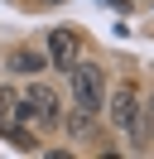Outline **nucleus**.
<instances>
[{"label":"nucleus","mask_w":154,"mask_h":159,"mask_svg":"<svg viewBox=\"0 0 154 159\" xmlns=\"http://www.w3.org/2000/svg\"><path fill=\"white\" fill-rule=\"evenodd\" d=\"M72 106H87V111L106 106V77L96 63H72Z\"/></svg>","instance_id":"nucleus-1"},{"label":"nucleus","mask_w":154,"mask_h":159,"mask_svg":"<svg viewBox=\"0 0 154 159\" xmlns=\"http://www.w3.org/2000/svg\"><path fill=\"white\" fill-rule=\"evenodd\" d=\"M15 120H38V125H53L58 120V97L48 87H29L15 106Z\"/></svg>","instance_id":"nucleus-2"},{"label":"nucleus","mask_w":154,"mask_h":159,"mask_svg":"<svg viewBox=\"0 0 154 159\" xmlns=\"http://www.w3.org/2000/svg\"><path fill=\"white\" fill-rule=\"evenodd\" d=\"M106 101H111V111H116V125H120L125 135H140V97H135L130 82H120L116 97H106Z\"/></svg>","instance_id":"nucleus-3"},{"label":"nucleus","mask_w":154,"mask_h":159,"mask_svg":"<svg viewBox=\"0 0 154 159\" xmlns=\"http://www.w3.org/2000/svg\"><path fill=\"white\" fill-rule=\"evenodd\" d=\"M48 63L72 72V63H77V34L72 29H53L48 34Z\"/></svg>","instance_id":"nucleus-4"},{"label":"nucleus","mask_w":154,"mask_h":159,"mask_svg":"<svg viewBox=\"0 0 154 159\" xmlns=\"http://www.w3.org/2000/svg\"><path fill=\"white\" fill-rule=\"evenodd\" d=\"M10 68H15V72H38V68H48V58L34 53V48H15V53H10Z\"/></svg>","instance_id":"nucleus-5"},{"label":"nucleus","mask_w":154,"mask_h":159,"mask_svg":"<svg viewBox=\"0 0 154 159\" xmlns=\"http://www.w3.org/2000/svg\"><path fill=\"white\" fill-rule=\"evenodd\" d=\"M15 106H19V97H15L10 87H0V130L15 125Z\"/></svg>","instance_id":"nucleus-6"},{"label":"nucleus","mask_w":154,"mask_h":159,"mask_svg":"<svg viewBox=\"0 0 154 159\" xmlns=\"http://www.w3.org/2000/svg\"><path fill=\"white\" fill-rule=\"evenodd\" d=\"M92 116H96V111H87V106H77L72 116H67V130H72V135H87V130H92Z\"/></svg>","instance_id":"nucleus-7"},{"label":"nucleus","mask_w":154,"mask_h":159,"mask_svg":"<svg viewBox=\"0 0 154 159\" xmlns=\"http://www.w3.org/2000/svg\"><path fill=\"white\" fill-rule=\"evenodd\" d=\"M10 140H15L19 149H34V135H29V130H10Z\"/></svg>","instance_id":"nucleus-8"},{"label":"nucleus","mask_w":154,"mask_h":159,"mask_svg":"<svg viewBox=\"0 0 154 159\" xmlns=\"http://www.w3.org/2000/svg\"><path fill=\"white\" fill-rule=\"evenodd\" d=\"M29 10H53V5H63V0H24Z\"/></svg>","instance_id":"nucleus-9"},{"label":"nucleus","mask_w":154,"mask_h":159,"mask_svg":"<svg viewBox=\"0 0 154 159\" xmlns=\"http://www.w3.org/2000/svg\"><path fill=\"white\" fill-rule=\"evenodd\" d=\"M149 111H154V101H149Z\"/></svg>","instance_id":"nucleus-10"}]
</instances>
